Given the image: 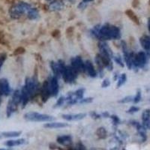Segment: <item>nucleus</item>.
I'll list each match as a JSON object with an SVG mask.
<instances>
[{"mask_svg": "<svg viewBox=\"0 0 150 150\" xmlns=\"http://www.w3.org/2000/svg\"><path fill=\"white\" fill-rule=\"evenodd\" d=\"M95 38L103 41L107 40H118L121 38V33L117 26L110 24L104 25L100 27Z\"/></svg>", "mask_w": 150, "mask_h": 150, "instance_id": "nucleus-1", "label": "nucleus"}, {"mask_svg": "<svg viewBox=\"0 0 150 150\" xmlns=\"http://www.w3.org/2000/svg\"><path fill=\"white\" fill-rule=\"evenodd\" d=\"M32 8L30 4L27 2H20L15 5L12 6L9 11L10 16L13 19H18L23 14L28 12V11Z\"/></svg>", "mask_w": 150, "mask_h": 150, "instance_id": "nucleus-2", "label": "nucleus"}, {"mask_svg": "<svg viewBox=\"0 0 150 150\" xmlns=\"http://www.w3.org/2000/svg\"><path fill=\"white\" fill-rule=\"evenodd\" d=\"M24 119L29 122H52L54 117L48 114H42L37 112H29L24 114Z\"/></svg>", "mask_w": 150, "mask_h": 150, "instance_id": "nucleus-3", "label": "nucleus"}, {"mask_svg": "<svg viewBox=\"0 0 150 150\" xmlns=\"http://www.w3.org/2000/svg\"><path fill=\"white\" fill-rule=\"evenodd\" d=\"M131 59L133 68H143L146 64L147 56L143 51H140L137 54L131 53Z\"/></svg>", "mask_w": 150, "mask_h": 150, "instance_id": "nucleus-4", "label": "nucleus"}, {"mask_svg": "<svg viewBox=\"0 0 150 150\" xmlns=\"http://www.w3.org/2000/svg\"><path fill=\"white\" fill-rule=\"evenodd\" d=\"M77 74L78 73L71 65L70 66L66 65L65 69L62 72V77L65 83H73L77 77Z\"/></svg>", "mask_w": 150, "mask_h": 150, "instance_id": "nucleus-5", "label": "nucleus"}, {"mask_svg": "<svg viewBox=\"0 0 150 150\" xmlns=\"http://www.w3.org/2000/svg\"><path fill=\"white\" fill-rule=\"evenodd\" d=\"M25 86L27 88L28 91L31 95V97L34 96L37 93L39 87V83H38V78L35 77H28L26 79L25 81Z\"/></svg>", "mask_w": 150, "mask_h": 150, "instance_id": "nucleus-6", "label": "nucleus"}, {"mask_svg": "<svg viewBox=\"0 0 150 150\" xmlns=\"http://www.w3.org/2000/svg\"><path fill=\"white\" fill-rule=\"evenodd\" d=\"M71 66L77 73L85 72V62L83 61L80 56L73 57L71 60Z\"/></svg>", "mask_w": 150, "mask_h": 150, "instance_id": "nucleus-7", "label": "nucleus"}, {"mask_svg": "<svg viewBox=\"0 0 150 150\" xmlns=\"http://www.w3.org/2000/svg\"><path fill=\"white\" fill-rule=\"evenodd\" d=\"M48 85H49L50 92L51 96H57L59 91V82H58V78L56 77L55 76H51L49 77L48 80Z\"/></svg>", "mask_w": 150, "mask_h": 150, "instance_id": "nucleus-8", "label": "nucleus"}, {"mask_svg": "<svg viewBox=\"0 0 150 150\" xmlns=\"http://www.w3.org/2000/svg\"><path fill=\"white\" fill-rule=\"evenodd\" d=\"M98 48L99 51H100V54L105 56L109 57V58H113V53L112 50L108 46V44H107L105 41H101L98 43Z\"/></svg>", "mask_w": 150, "mask_h": 150, "instance_id": "nucleus-9", "label": "nucleus"}, {"mask_svg": "<svg viewBox=\"0 0 150 150\" xmlns=\"http://www.w3.org/2000/svg\"><path fill=\"white\" fill-rule=\"evenodd\" d=\"M12 92L8 80L5 78L0 79V94L5 96H8Z\"/></svg>", "mask_w": 150, "mask_h": 150, "instance_id": "nucleus-10", "label": "nucleus"}, {"mask_svg": "<svg viewBox=\"0 0 150 150\" xmlns=\"http://www.w3.org/2000/svg\"><path fill=\"white\" fill-rule=\"evenodd\" d=\"M21 105H22V108H24L26 106L28 102L30 100L31 95L29 92L28 91L26 86H23L21 89Z\"/></svg>", "mask_w": 150, "mask_h": 150, "instance_id": "nucleus-11", "label": "nucleus"}, {"mask_svg": "<svg viewBox=\"0 0 150 150\" xmlns=\"http://www.w3.org/2000/svg\"><path fill=\"white\" fill-rule=\"evenodd\" d=\"M85 71H86L89 76L91 77H97V71L95 70V66L90 60H86L85 62Z\"/></svg>", "mask_w": 150, "mask_h": 150, "instance_id": "nucleus-12", "label": "nucleus"}, {"mask_svg": "<svg viewBox=\"0 0 150 150\" xmlns=\"http://www.w3.org/2000/svg\"><path fill=\"white\" fill-rule=\"evenodd\" d=\"M86 116V113H77V114H62V117L67 121H78L81 120Z\"/></svg>", "mask_w": 150, "mask_h": 150, "instance_id": "nucleus-13", "label": "nucleus"}, {"mask_svg": "<svg viewBox=\"0 0 150 150\" xmlns=\"http://www.w3.org/2000/svg\"><path fill=\"white\" fill-rule=\"evenodd\" d=\"M41 97L44 101H48V99L51 96L50 92L49 85H48V80H45L43 83V86L41 89Z\"/></svg>", "mask_w": 150, "mask_h": 150, "instance_id": "nucleus-14", "label": "nucleus"}, {"mask_svg": "<svg viewBox=\"0 0 150 150\" xmlns=\"http://www.w3.org/2000/svg\"><path fill=\"white\" fill-rule=\"evenodd\" d=\"M56 141L58 143L65 146H69L72 144V137L70 135H62L57 137Z\"/></svg>", "mask_w": 150, "mask_h": 150, "instance_id": "nucleus-15", "label": "nucleus"}, {"mask_svg": "<svg viewBox=\"0 0 150 150\" xmlns=\"http://www.w3.org/2000/svg\"><path fill=\"white\" fill-rule=\"evenodd\" d=\"M140 43L142 48L146 50L147 53H150V37L148 35H143L140 38Z\"/></svg>", "mask_w": 150, "mask_h": 150, "instance_id": "nucleus-16", "label": "nucleus"}, {"mask_svg": "<svg viewBox=\"0 0 150 150\" xmlns=\"http://www.w3.org/2000/svg\"><path fill=\"white\" fill-rule=\"evenodd\" d=\"M69 126V124L65 122H49L48 123H46L44 126L46 128H62Z\"/></svg>", "mask_w": 150, "mask_h": 150, "instance_id": "nucleus-17", "label": "nucleus"}, {"mask_svg": "<svg viewBox=\"0 0 150 150\" xmlns=\"http://www.w3.org/2000/svg\"><path fill=\"white\" fill-rule=\"evenodd\" d=\"M26 143V140L25 139H17V140H10L5 142L4 144L8 147H13V146H21L25 144Z\"/></svg>", "mask_w": 150, "mask_h": 150, "instance_id": "nucleus-18", "label": "nucleus"}, {"mask_svg": "<svg viewBox=\"0 0 150 150\" xmlns=\"http://www.w3.org/2000/svg\"><path fill=\"white\" fill-rule=\"evenodd\" d=\"M11 101L14 105L18 107L20 104H21V92L20 90L16 89L15 91L14 92Z\"/></svg>", "mask_w": 150, "mask_h": 150, "instance_id": "nucleus-19", "label": "nucleus"}, {"mask_svg": "<svg viewBox=\"0 0 150 150\" xmlns=\"http://www.w3.org/2000/svg\"><path fill=\"white\" fill-rule=\"evenodd\" d=\"M50 68L52 69V71H53V76H55L56 77H57L59 79V77H61V72H60V70H59V67L58 65V62H50Z\"/></svg>", "mask_w": 150, "mask_h": 150, "instance_id": "nucleus-20", "label": "nucleus"}, {"mask_svg": "<svg viewBox=\"0 0 150 150\" xmlns=\"http://www.w3.org/2000/svg\"><path fill=\"white\" fill-rule=\"evenodd\" d=\"M64 4L60 0H55L50 4V8L52 11H59L63 8Z\"/></svg>", "mask_w": 150, "mask_h": 150, "instance_id": "nucleus-21", "label": "nucleus"}, {"mask_svg": "<svg viewBox=\"0 0 150 150\" xmlns=\"http://www.w3.org/2000/svg\"><path fill=\"white\" fill-rule=\"evenodd\" d=\"M17 107L14 105L13 103L12 102V101L10 100L8 104V106H7V109H6V115H7V117L9 118L15 112L16 110H17Z\"/></svg>", "mask_w": 150, "mask_h": 150, "instance_id": "nucleus-22", "label": "nucleus"}, {"mask_svg": "<svg viewBox=\"0 0 150 150\" xmlns=\"http://www.w3.org/2000/svg\"><path fill=\"white\" fill-rule=\"evenodd\" d=\"M39 13L37 8H31L27 12V17L29 20H36L38 17Z\"/></svg>", "mask_w": 150, "mask_h": 150, "instance_id": "nucleus-23", "label": "nucleus"}, {"mask_svg": "<svg viewBox=\"0 0 150 150\" xmlns=\"http://www.w3.org/2000/svg\"><path fill=\"white\" fill-rule=\"evenodd\" d=\"M21 134H22L21 131H5V132H2L1 134L4 137H19Z\"/></svg>", "mask_w": 150, "mask_h": 150, "instance_id": "nucleus-24", "label": "nucleus"}, {"mask_svg": "<svg viewBox=\"0 0 150 150\" xmlns=\"http://www.w3.org/2000/svg\"><path fill=\"white\" fill-rule=\"evenodd\" d=\"M84 92H85V89H83V88L77 89V90H76L75 92H74V96H75V98L77 99L78 103H79V101H80L82 98H83Z\"/></svg>", "mask_w": 150, "mask_h": 150, "instance_id": "nucleus-25", "label": "nucleus"}, {"mask_svg": "<svg viewBox=\"0 0 150 150\" xmlns=\"http://www.w3.org/2000/svg\"><path fill=\"white\" fill-rule=\"evenodd\" d=\"M126 13L128 17H129L131 20L134 21V22L137 23V24H139V20L138 18H137V15L134 14V12H132L131 10H128V11H126Z\"/></svg>", "mask_w": 150, "mask_h": 150, "instance_id": "nucleus-26", "label": "nucleus"}, {"mask_svg": "<svg viewBox=\"0 0 150 150\" xmlns=\"http://www.w3.org/2000/svg\"><path fill=\"white\" fill-rule=\"evenodd\" d=\"M126 80H127V77H126V74H122L120 75V77L118 79V82H117V88L121 87L122 85L126 83Z\"/></svg>", "mask_w": 150, "mask_h": 150, "instance_id": "nucleus-27", "label": "nucleus"}, {"mask_svg": "<svg viewBox=\"0 0 150 150\" xmlns=\"http://www.w3.org/2000/svg\"><path fill=\"white\" fill-rule=\"evenodd\" d=\"M96 134H97L98 137L101 139L105 138L107 137V134L106 129H105V128H99L97 130Z\"/></svg>", "mask_w": 150, "mask_h": 150, "instance_id": "nucleus-28", "label": "nucleus"}, {"mask_svg": "<svg viewBox=\"0 0 150 150\" xmlns=\"http://www.w3.org/2000/svg\"><path fill=\"white\" fill-rule=\"evenodd\" d=\"M149 119H150V110L149 109H146L142 113V120L143 121H146V120Z\"/></svg>", "mask_w": 150, "mask_h": 150, "instance_id": "nucleus-29", "label": "nucleus"}, {"mask_svg": "<svg viewBox=\"0 0 150 150\" xmlns=\"http://www.w3.org/2000/svg\"><path fill=\"white\" fill-rule=\"evenodd\" d=\"M134 97L133 96H131V95H128V96H126V97L123 98L121 100L119 101V103H122V104H127V103L131 102L133 101Z\"/></svg>", "mask_w": 150, "mask_h": 150, "instance_id": "nucleus-30", "label": "nucleus"}, {"mask_svg": "<svg viewBox=\"0 0 150 150\" xmlns=\"http://www.w3.org/2000/svg\"><path fill=\"white\" fill-rule=\"evenodd\" d=\"M65 102V97H64V96H61V97L57 100L54 107H59L62 106Z\"/></svg>", "mask_w": 150, "mask_h": 150, "instance_id": "nucleus-31", "label": "nucleus"}, {"mask_svg": "<svg viewBox=\"0 0 150 150\" xmlns=\"http://www.w3.org/2000/svg\"><path fill=\"white\" fill-rule=\"evenodd\" d=\"M141 91L140 89H138L137 92V93H136V95H135L134 97V100H133V102L134 104H137L141 100Z\"/></svg>", "mask_w": 150, "mask_h": 150, "instance_id": "nucleus-32", "label": "nucleus"}, {"mask_svg": "<svg viewBox=\"0 0 150 150\" xmlns=\"http://www.w3.org/2000/svg\"><path fill=\"white\" fill-rule=\"evenodd\" d=\"M113 58H114V60H115V62H116V63H117L118 65H120V66H122V67L124 66V62H123V61H122V57L120 56L119 55L116 56H113Z\"/></svg>", "mask_w": 150, "mask_h": 150, "instance_id": "nucleus-33", "label": "nucleus"}, {"mask_svg": "<svg viewBox=\"0 0 150 150\" xmlns=\"http://www.w3.org/2000/svg\"><path fill=\"white\" fill-rule=\"evenodd\" d=\"M139 110H140V108H139L138 107L131 106V107L127 110V113L130 114H133V113H135L138 112Z\"/></svg>", "mask_w": 150, "mask_h": 150, "instance_id": "nucleus-34", "label": "nucleus"}, {"mask_svg": "<svg viewBox=\"0 0 150 150\" xmlns=\"http://www.w3.org/2000/svg\"><path fill=\"white\" fill-rule=\"evenodd\" d=\"M6 58H7V55H6L5 53H1L0 54V70H1L2 65L4 64Z\"/></svg>", "mask_w": 150, "mask_h": 150, "instance_id": "nucleus-35", "label": "nucleus"}, {"mask_svg": "<svg viewBox=\"0 0 150 150\" xmlns=\"http://www.w3.org/2000/svg\"><path fill=\"white\" fill-rule=\"evenodd\" d=\"M93 101V98H82L80 101H79V104L80 105H83V104H89L91 103L92 101Z\"/></svg>", "mask_w": 150, "mask_h": 150, "instance_id": "nucleus-36", "label": "nucleus"}, {"mask_svg": "<svg viewBox=\"0 0 150 150\" xmlns=\"http://www.w3.org/2000/svg\"><path fill=\"white\" fill-rule=\"evenodd\" d=\"M110 118L112 119V121L113 122L114 125H119L120 122V119L117 116H116V115H113V116H110Z\"/></svg>", "mask_w": 150, "mask_h": 150, "instance_id": "nucleus-37", "label": "nucleus"}, {"mask_svg": "<svg viewBox=\"0 0 150 150\" xmlns=\"http://www.w3.org/2000/svg\"><path fill=\"white\" fill-rule=\"evenodd\" d=\"M110 85V80H109V79H105V80L102 81V83H101V87L107 88V87H108Z\"/></svg>", "mask_w": 150, "mask_h": 150, "instance_id": "nucleus-38", "label": "nucleus"}, {"mask_svg": "<svg viewBox=\"0 0 150 150\" xmlns=\"http://www.w3.org/2000/svg\"><path fill=\"white\" fill-rule=\"evenodd\" d=\"M143 126L146 128V129H150V119L146 120V121H143Z\"/></svg>", "mask_w": 150, "mask_h": 150, "instance_id": "nucleus-39", "label": "nucleus"}, {"mask_svg": "<svg viewBox=\"0 0 150 150\" xmlns=\"http://www.w3.org/2000/svg\"><path fill=\"white\" fill-rule=\"evenodd\" d=\"M90 116H91V117H92L93 119H99V118H101V115H99V114H98L97 113L95 112H92L90 113Z\"/></svg>", "mask_w": 150, "mask_h": 150, "instance_id": "nucleus-40", "label": "nucleus"}, {"mask_svg": "<svg viewBox=\"0 0 150 150\" xmlns=\"http://www.w3.org/2000/svg\"><path fill=\"white\" fill-rule=\"evenodd\" d=\"M86 7V4L85 2H80V5H78V8H85Z\"/></svg>", "mask_w": 150, "mask_h": 150, "instance_id": "nucleus-41", "label": "nucleus"}, {"mask_svg": "<svg viewBox=\"0 0 150 150\" xmlns=\"http://www.w3.org/2000/svg\"><path fill=\"white\" fill-rule=\"evenodd\" d=\"M102 116H104V117H105V118L110 117V114H109L107 112H105V113H104L102 114Z\"/></svg>", "mask_w": 150, "mask_h": 150, "instance_id": "nucleus-42", "label": "nucleus"}, {"mask_svg": "<svg viewBox=\"0 0 150 150\" xmlns=\"http://www.w3.org/2000/svg\"><path fill=\"white\" fill-rule=\"evenodd\" d=\"M148 29L149 32L150 33V17L148 19Z\"/></svg>", "mask_w": 150, "mask_h": 150, "instance_id": "nucleus-43", "label": "nucleus"}, {"mask_svg": "<svg viewBox=\"0 0 150 150\" xmlns=\"http://www.w3.org/2000/svg\"><path fill=\"white\" fill-rule=\"evenodd\" d=\"M92 1H93V0H83V2H85V3H87V2H90Z\"/></svg>", "mask_w": 150, "mask_h": 150, "instance_id": "nucleus-44", "label": "nucleus"}, {"mask_svg": "<svg viewBox=\"0 0 150 150\" xmlns=\"http://www.w3.org/2000/svg\"><path fill=\"white\" fill-rule=\"evenodd\" d=\"M0 150H13L12 149H0Z\"/></svg>", "mask_w": 150, "mask_h": 150, "instance_id": "nucleus-45", "label": "nucleus"}, {"mask_svg": "<svg viewBox=\"0 0 150 150\" xmlns=\"http://www.w3.org/2000/svg\"><path fill=\"white\" fill-rule=\"evenodd\" d=\"M1 95H2L0 94V105H1Z\"/></svg>", "mask_w": 150, "mask_h": 150, "instance_id": "nucleus-46", "label": "nucleus"}, {"mask_svg": "<svg viewBox=\"0 0 150 150\" xmlns=\"http://www.w3.org/2000/svg\"><path fill=\"white\" fill-rule=\"evenodd\" d=\"M46 1H48V2H51V1H53V0H46Z\"/></svg>", "mask_w": 150, "mask_h": 150, "instance_id": "nucleus-47", "label": "nucleus"}, {"mask_svg": "<svg viewBox=\"0 0 150 150\" xmlns=\"http://www.w3.org/2000/svg\"><path fill=\"white\" fill-rule=\"evenodd\" d=\"M2 134L0 135V139H2Z\"/></svg>", "mask_w": 150, "mask_h": 150, "instance_id": "nucleus-48", "label": "nucleus"}, {"mask_svg": "<svg viewBox=\"0 0 150 150\" xmlns=\"http://www.w3.org/2000/svg\"><path fill=\"white\" fill-rule=\"evenodd\" d=\"M69 150H76V149H69Z\"/></svg>", "mask_w": 150, "mask_h": 150, "instance_id": "nucleus-49", "label": "nucleus"}, {"mask_svg": "<svg viewBox=\"0 0 150 150\" xmlns=\"http://www.w3.org/2000/svg\"><path fill=\"white\" fill-rule=\"evenodd\" d=\"M149 5H150V0H149Z\"/></svg>", "mask_w": 150, "mask_h": 150, "instance_id": "nucleus-50", "label": "nucleus"}]
</instances>
